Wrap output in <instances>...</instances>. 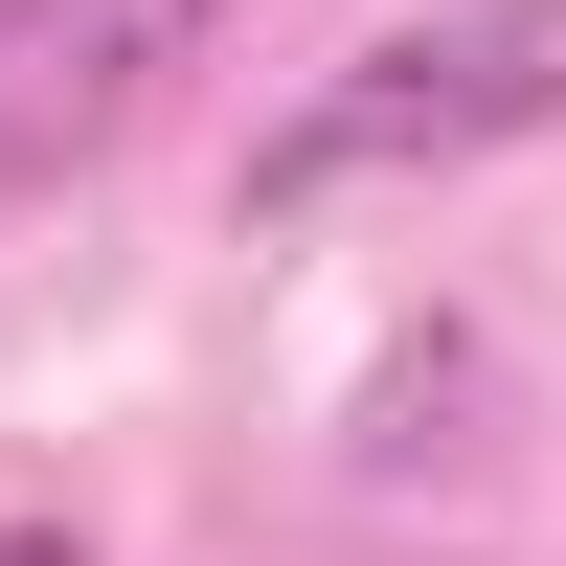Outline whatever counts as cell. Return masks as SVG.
<instances>
[{
    "label": "cell",
    "instance_id": "2",
    "mask_svg": "<svg viewBox=\"0 0 566 566\" xmlns=\"http://www.w3.org/2000/svg\"><path fill=\"white\" fill-rule=\"evenodd\" d=\"M250 0H0V205H45L69 159H114Z\"/></svg>",
    "mask_w": 566,
    "mask_h": 566
},
{
    "label": "cell",
    "instance_id": "1",
    "mask_svg": "<svg viewBox=\"0 0 566 566\" xmlns=\"http://www.w3.org/2000/svg\"><path fill=\"white\" fill-rule=\"evenodd\" d=\"M522 136H566V0H431V23L340 45V69L250 136V205L317 227V205H363V181H453V159H522Z\"/></svg>",
    "mask_w": 566,
    "mask_h": 566
},
{
    "label": "cell",
    "instance_id": "3",
    "mask_svg": "<svg viewBox=\"0 0 566 566\" xmlns=\"http://www.w3.org/2000/svg\"><path fill=\"white\" fill-rule=\"evenodd\" d=\"M0 566H91V544H69V522H0Z\"/></svg>",
    "mask_w": 566,
    "mask_h": 566
}]
</instances>
